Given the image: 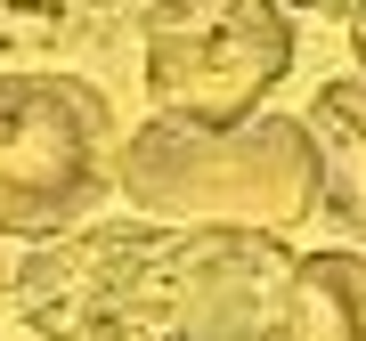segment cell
<instances>
[{"mask_svg":"<svg viewBox=\"0 0 366 341\" xmlns=\"http://www.w3.org/2000/svg\"><path fill=\"white\" fill-rule=\"evenodd\" d=\"M293 244L244 228L98 220L9 276L41 341H277Z\"/></svg>","mask_w":366,"mask_h":341,"instance_id":"1","label":"cell"},{"mask_svg":"<svg viewBox=\"0 0 366 341\" xmlns=\"http://www.w3.org/2000/svg\"><path fill=\"white\" fill-rule=\"evenodd\" d=\"M114 187L163 228H244L285 244V228L317 211V155L293 114H252L228 131L155 114L147 131L122 138Z\"/></svg>","mask_w":366,"mask_h":341,"instance_id":"2","label":"cell"},{"mask_svg":"<svg viewBox=\"0 0 366 341\" xmlns=\"http://www.w3.org/2000/svg\"><path fill=\"white\" fill-rule=\"evenodd\" d=\"M114 106L81 73H0V236L33 252L98 220L114 187Z\"/></svg>","mask_w":366,"mask_h":341,"instance_id":"3","label":"cell"},{"mask_svg":"<svg viewBox=\"0 0 366 341\" xmlns=\"http://www.w3.org/2000/svg\"><path fill=\"white\" fill-rule=\"evenodd\" d=\"M301 25L277 0H179L147 16V98L163 122L228 131L293 73Z\"/></svg>","mask_w":366,"mask_h":341,"instance_id":"4","label":"cell"},{"mask_svg":"<svg viewBox=\"0 0 366 341\" xmlns=\"http://www.w3.org/2000/svg\"><path fill=\"white\" fill-rule=\"evenodd\" d=\"M301 138L317 155V211L366 252V81H326L301 114Z\"/></svg>","mask_w":366,"mask_h":341,"instance_id":"5","label":"cell"},{"mask_svg":"<svg viewBox=\"0 0 366 341\" xmlns=\"http://www.w3.org/2000/svg\"><path fill=\"white\" fill-rule=\"evenodd\" d=\"M277 341H366V252H350V244L293 252Z\"/></svg>","mask_w":366,"mask_h":341,"instance_id":"6","label":"cell"},{"mask_svg":"<svg viewBox=\"0 0 366 341\" xmlns=\"http://www.w3.org/2000/svg\"><path fill=\"white\" fill-rule=\"evenodd\" d=\"M350 49H358V81H366V9L350 16Z\"/></svg>","mask_w":366,"mask_h":341,"instance_id":"7","label":"cell"},{"mask_svg":"<svg viewBox=\"0 0 366 341\" xmlns=\"http://www.w3.org/2000/svg\"><path fill=\"white\" fill-rule=\"evenodd\" d=\"M0 309H9V260H0Z\"/></svg>","mask_w":366,"mask_h":341,"instance_id":"8","label":"cell"}]
</instances>
